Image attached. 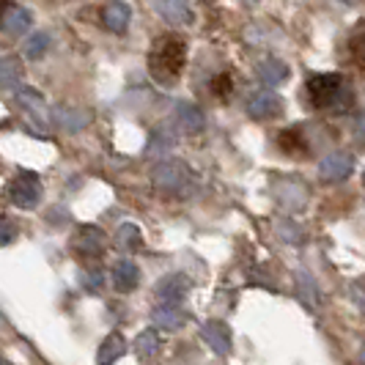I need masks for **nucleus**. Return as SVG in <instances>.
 <instances>
[{
	"mask_svg": "<svg viewBox=\"0 0 365 365\" xmlns=\"http://www.w3.org/2000/svg\"><path fill=\"white\" fill-rule=\"evenodd\" d=\"M19 77H22V66H19L17 58H0V88H9L14 86Z\"/></svg>",
	"mask_w": 365,
	"mask_h": 365,
	"instance_id": "nucleus-23",
	"label": "nucleus"
},
{
	"mask_svg": "<svg viewBox=\"0 0 365 365\" xmlns=\"http://www.w3.org/2000/svg\"><path fill=\"white\" fill-rule=\"evenodd\" d=\"M102 283H105V274H102V272L83 274V286H86L88 292H99V289H102Z\"/></svg>",
	"mask_w": 365,
	"mask_h": 365,
	"instance_id": "nucleus-30",
	"label": "nucleus"
},
{
	"mask_svg": "<svg viewBox=\"0 0 365 365\" xmlns=\"http://www.w3.org/2000/svg\"><path fill=\"white\" fill-rule=\"evenodd\" d=\"M354 135H357V140L365 143V110L357 115V124H354Z\"/></svg>",
	"mask_w": 365,
	"mask_h": 365,
	"instance_id": "nucleus-32",
	"label": "nucleus"
},
{
	"mask_svg": "<svg viewBox=\"0 0 365 365\" xmlns=\"http://www.w3.org/2000/svg\"><path fill=\"white\" fill-rule=\"evenodd\" d=\"M0 28H3L9 36H22V34L31 28V11L11 3V6L0 14Z\"/></svg>",
	"mask_w": 365,
	"mask_h": 365,
	"instance_id": "nucleus-7",
	"label": "nucleus"
},
{
	"mask_svg": "<svg viewBox=\"0 0 365 365\" xmlns=\"http://www.w3.org/2000/svg\"><path fill=\"white\" fill-rule=\"evenodd\" d=\"M0 365H6V363H3V360H0Z\"/></svg>",
	"mask_w": 365,
	"mask_h": 365,
	"instance_id": "nucleus-38",
	"label": "nucleus"
},
{
	"mask_svg": "<svg viewBox=\"0 0 365 365\" xmlns=\"http://www.w3.org/2000/svg\"><path fill=\"white\" fill-rule=\"evenodd\" d=\"M277 228H280V237L286 239V242H299V239H302V228H299V225H294V222H289V220H286V222H280Z\"/></svg>",
	"mask_w": 365,
	"mask_h": 365,
	"instance_id": "nucleus-29",
	"label": "nucleus"
},
{
	"mask_svg": "<svg viewBox=\"0 0 365 365\" xmlns=\"http://www.w3.org/2000/svg\"><path fill=\"white\" fill-rule=\"evenodd\" d=\"M157 9L168 22L173 25H187L192 19V9L190 0H157Z\"/></svg>",
	"mask_w": 365,
	"mask_h": 365,
	"instance_id": "nucleus-14",
	"label": "nucleus"
},
{
	"mask_svg": "<svg viewBox=\"0 0 365 365\" xmlns=\"http://www.w3.org/2000/svg\"><path fill=\"white\" fill-rule=\"evenodd\" d=\"M138 283H140V269L124 258V261H118L115 267H113V286L118 289V292H135L138 289Z\"/></svg>",
	"mask_w": 365,
	"mask_h": 365,
	"instance_id": "nucleus-10",
	"label": "nucleus"
},
{
	"mask_svg": "<svg viewBox=\"0 0 365 365\" xmlns=\"http://www.w3.org/2000/svg\"><path fill=\"white\" fill-rule=\"evenodd\" d=\"M277 143L280 148L286 151V154H292V157H305L308 154V140H305V135H302V129H283L280 135H277Z\"/></svg>",
	"mask_w": 365,
	"mask_h": 365,
	"instance_id": "nucleus-16",
	"label": "nucleus"
},
{
	"mask_svg": "<svg viewBox=\"0 0 365 365\" xmlns=\"http://www.w3.org/2000/svg\"><path fill=\"white\" fill-rule=\"evenodd\" d=\"M187 168L182 163H160L151 170V182L154 187H160L165 192H173V190H182L187 184Z\"/></svg>",
	"mask_w": 365,
	"mask_h": 365,
	"instance_id": "nucleus-4",
	"label": "nucleus"
},
{
	"mask_svg": "<svg viewBox=\"0 0 365 365\" xmlns=\"http://www.w3.org/2000/svg\"><path fill=\"white\" fill-rule=\"evenodd\" d=\"M176 121L182 124V129H187V132H201L203 129V113L192 102H179L176 105Z\"/></svg>",
	"mask_w": 365,
	"mask_h": 365,
	"instance_id": "nucleus-18",
	"label": "nucleus"
},
{
	"mask_svg": "<svg viewBox=\"0 0 365 365\" xmlns=\"http://www.w3.org/2000/svg\"><path fill=\"white\" fill-rule=\"evenodd\" d=\"M212 93L220 96V99H228L234 93V77H231V72H222L212 80Z\"/></svg>",
	"mask_w": 365,
	"mask_h": 365,
	"instance_id": "nucleus-27",
	"label": "nucleus"
},
{
	"mask_svg": "<svg viewBox=\"0 0 365 365\" xmlns=\"http://www.w3.org/2000/svg\"><path fill=\"white\" fill-rule=\"evenodd\" d=\"M9 6H11V0H0V14H3V11L9 9Z\"/></svg>",
	"mask_w": 365,
	"mask_h": 365,
	"instance_id": "nucleus-34",
	"label": "nucleus"
},
{
	"mask_svg": "<svg viewBox=\"0 0 365 365\" xmlns=\"http://www.w3.org/2000/svg\"><path fill=\"white\" fill-rule=\"evenodd\" d=\"M344 3H357V0H344Z\"/></svg>",
	"mask_w": 365,
	"mask_h": 365,
	"instance_id": "nucleus-37",
	"label": "nucleus"
},
{
	"mask_svg": "<svg viewBox=\"0 0 365 365\" xmlns=\"http://www.w3.org/2000/svg\"><path fill=\"white\" fill-rule=\"evenodd\" d=\"M277 198L286 203V206H292V209H299V206L305 203V198H308V192H305V187L299 182H283L280 184Z\"/></svg>",
	"mask_w": 365,
	"mask_h": 365,
	"instance_id": "nucleus-21",
	"label": "nucleus"
},
{
	"mask_svg": "<svg viewBox=\"0 0 365 365\" xmlns=\"http://www.w3.org/2000/svg\"><path fill=\"white\" fill-rule=\"evenodd\" d=\"M74 247H77L83 256L96 258L99 253H102V247H105V237H102L99 228L86 225V228H80V234H77V239H74Z\"/></svg>",
	"mask_w": 365,
	"mask_h": 365,
	"instance_id": "nucleus-12",
	"label": "nucleus"
},
{
	"mask_svg": "<svg viewBox=\"0 0 365 365\" xmlns=\"http://www.w3.org/2000/svg\"><path fill=\"white\" fill-rule=\"evenodd\" d=\"M17 102L31 113V118H34V124H36V127L47 129V110H44V99H41V93L34 91V88H19Z\"/></svg>",
	"mask_w": 365,
	"mask_h": 365,
	"instance_id": "nucleus-9",
	"label": "nucleus"
},
{
	"mask_svg": "<svg viewBox=\"0 0 365 365\" xmlns=\"http://www.w3.org/2000/svg\"><path fill=\"white\" fill-rule=\"evenodd\" d=\"M53 121L58 127H63L66 132H80V129L88 124V113L86 110H77V108H66V105H58L53 108Z\"/></svg>",
	"mask_w": 365,
	"mask_h": 365,
	"instance_id": "nucleus-11",
	"label": "nucleus"
},
{
	"mask_svg": "<svg viewBox=\"0 0 365 365\" xmlns=\"http://www.w3.org/2000/svg\"><path fill=\"white\" fill-rule=\"evenodd\" d=\"M14 237H17V228H14L9 220H0V247H3V245H9Z\"/></svg>",
	"mask_w": 365,
	"mask_h": 365,
	"instance_id": "nucleus-31",
	"label": "nucleus"
},
{
	"mask_svg": "<svg viewBox=\"0 0 365 365\" xmlns=\"http://www.w3.org/2000/svg\"><path fill=\"white\" fill-rule=\"evenodd\" d=\"M187 63V44L179 36H160L148 53V72L160 86H173Z\"/></svg>",
	"mask_w": 365,
	"mask_h": 365,
	"instance_id": "nucleus-1",
	"label": "nucleus"
},
{
	"mask_svg": "<svg viewBox=\"0 0 365 365\" xmlns=\"http://www.w3.org/2000/svg\"><path fill=\"white\" fill-rule=\"evenodd\" d=\"M360 55H363V61H365V44H363V47H360Z\"/></svg>",
	"mask_w": 365,
	"mask_h": 365,
	"instance_id": "nucleus-36",
	"label": "nucleus"
},
{
	"mask_svg": "<svg viewBox=\"0 0 365 365\" xmlns=\"http://www.w3.org/2000/svg\"><path fill=\"white\" fill-rule=\"evenodd\" d=\"M115 245H118L121 250L138 247V245H140V231H138V225H121L118 234H115Z\"/></svg>",
	"mask_w": 365,
	"mask_h": 365,
	"instance_id": "nucleus-25",
	"label": "nucleus"
},
{
	"mask_svg": "<svg viewBox=\"0 0 365 365\" xmlns=\"http://www.w3.org/2000/svg\"><path fill=\"white\" fill-rule=\"evenodd\" d=\"M135 349H138V354H140V357H154V354L160 351V335H157L154 329L140 332V335H138V341H135Z\"/></svg>",
	"mask_w": 365,
	"mask_h": 365,
	"instance_id": "nucleus-24",
	"label": "nucleus"
},
{
	"mask_svg": "<svg viewBox=\"0 0 365 365\" xmlns=\"http://www.w3.org/2000/svg\"><path fill=\"white\" fill-rule=\"evenodd\" d=\"M168 146H173V135L165 132V129H157V132L151 135V140H148V154H160V151H165Z\"/></svg>",
	"mask_w": 365,
	"mask_h": 365,
	"instance_id": "nucleus-28",
	"label": "nucleus"
},
{
	"mask_svg": "<svg viewBox=\"0 0 365 365\" xmlns=\"http://www.w3.org/2000/svg\"><path fill=\"white\" fill-rule=\"evenodd\" d=\"M360 363L365 365V346H363V351H360Z\"/></svg>",
	"mask_w": 365,
	"mask_h": 365,
	"instance_id": "nucleus-35",
	"label": "nucleus"
},
{
	"mask_svg": "<svg viewBox=\"0 0 365 365\" xmlns=\"http://www.w3.org/2000/svg\"><path fill=\"white\" fill-rule=\"evenodd\" d=\"M354 170V157L346 154V151H335V154H327L322 165H319V176L324 182H344L351 176Z\"/></svg>",
	"mask_w": 365,
	"mask_h": 365,
	"instance_id": "nucleus-5",
	"label": "nucleus"
},
{
	"mask_svg": "<svg viewBox=\"0 0 365 365\" xmlns=\"http://www.w3.org/2000/svg\"><path fill=\"white\" fill-rule=\"evenodd\" d=\"M247 113L253 115V118H277L280 113H283V99L272 91H261V93H253L250 96V102H247Z\"/></svg>",
	"mask_w": 365,
	"mask_h": 365,
	"instance_id": "nucleus-6",
	"label": "nucleus"
},
{
	"mask_svg": "<svg viewBox=\"0 0 365 365\" xmlns=\"http://www.w3.org/2000/svg\"><path fill=\"white\" fill-rule=\"evenodd\" d=\"M297 289H299V299L308 305V308H316L319 305V289L313 283V277L308 272L297 274Z\"/></svg>",
	"mask_w": 365,
	"mask_h": 365,
	"instance_id": "nucleus-22",
	"label": "nucleus"
},
{
	"mask_svg": "<svg viewBox=\"0 0 365 365\" xmlns=\"http://www.w3.org/2000/svg\"><path fill=\"white\" fill-rule=\"evenodd\" d=\"M50 47V36L47 34H34V36L25 41V55L28 58H41Z\"/></svg>",
	"mask_w": 365,
	"mask_h": 365,
	"instance_id": "nucleus-26",
	"label": "nucleus"
},
{
	"mask_svg": "<svg viewBox=\"0 0 365 365\" xmlns=\"http://www.w3.org/2000/svg\"><path fill=\"white\" fill-rule=\"evenodd\" d=\"M129 6L127 3H108L105 9H102V22H105V28L113 31V34H124L129 25Z\"/></svg>",
	"mask_w": 365,
	"mask_h": 365,
	"instance_id": "nucleus-13",
	"label": "nucleus"
},
{
	"mask_svg": "<svg viewBox=\"0 0 365 365\" xmlns=\"http://www.w3.org/2000/svg\"><path fill=\"white\" fill-rule=\"evenodd\" d=\"M124 349H127L124 338H121L118 332H113V335H108V338L102 341V346H99V351H96V363L113 365L121 354H124Z\"/></svg>",
	"mask_w": 365,
	"mask_h": 365,
	"instance_id": "nucleus-17",
	"label": "nucleus"
},
{
	"mask_svg": "<svg viewBox=\"0 0 365 365\" xmlns=\"http://www.w3.org/2000/svg\"><path fill=\"white\" fill-rule=\"evenodd\" d=\"M305 91H308L311 105L319 110L335 108V102H341V108H346V102H351V91H346L341 74H313L308 77Z\"/></svg>",
	"mask_w": 365,
	"mask_h": 365,
	"instance_id": "nucleus-2",
	"label": "nucleus"
},
{
	"mask_svg": "<svg viewBox=\"0 0 365 365\" xmlns=\"http://www.w3.org/2000/svg\"><path fill=\"white\" fill-rule=\"evenodd\" d=\"M9 192H11V201L17 203L19 209H34L38 203V195H41V184L34 173H19L9 187Z\"/></svg>",
	"mask_w": 365,
	"mask_h": 365,
	"instance_id": "nucleus-3",
	"label": "nucleus"
},
{
	"mask_svg": "<svg viewBox=\"0 0 365 365\" xmlns=\"http://www.w3.org/2000/svg\"><path fill=\"white\" fill-rule=\"evenodd\" d=\"M187 292H190V283H187L184 274H168V277H163V280L157 283V297L165 299V302H176V299H182Z\"/></svg>",
	"mask_w": 365,
	"mask_h": 365,
	"instance_id": "nucleus-15",
	"label": "nucleus"
},
{
	"mask_svg": "<svg viewBox=\"0 0 365 365\" xmlns=\"http://www.w3.org/2000/svg\"><path fill=\"white\" fill-rule=\"evenodd\" d=\"M201 338L217 354H228L231 351V332H228V327L222 322H206L201 327Z\"/></svg>",
	"mask_w": 365,
	"mask_h": 365,
	"instance_id": "nucleus-8",
	"label": "nucleus"
},
{
	"mask_svg": "<svg viewBox=\"0 0 365 365\" xmlns=\"http://www.w3.org/2000/svg\"><path fill=\"white\" fill-rule=\"evenodd\" d=\"M351 297H354V302L365 311V286H354V289H351Z\"/></svg>",
	"mask_w": 365,
	"mask_h": 365,
	"instance_id": "nucleus-33",
	"label": "nucleus"
},
{
	"mask_svg": "<svg viewBox=\"0 0 365 365\" xmlns=\"http://www.w3.org/2000/svg\"><path fill=\"white\" fill-rule=\"evenodd\" d=\"M151 322L160 329H179L184 324V313L176 311L173 305H163V308H157L151 313Z\"/></svg>",
	"mask_w": 365,
	"mask_h": 365,
	"instance_id": "nucleus-20",
	"label": "nucleus"
},
{
	"mask_svg": "<svg viewBox=\"0 0 365 365\" xmlns=\"http://www.w3.org/2000/svg\"><path fill=\"white\" fill-rule=\"evenodd\" d=\"M286 74H289V66H286L283 61L267 58V61H261V63H258V77H261V83H267V86H277V83H283V80H286Z\"/></svg>",
	"mask_w": 365,
	"mask_h": 365,
	"instance_id": "nucleus-19",
	"label": "nucleus"
}]
</instances>
